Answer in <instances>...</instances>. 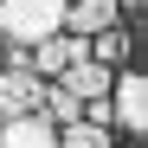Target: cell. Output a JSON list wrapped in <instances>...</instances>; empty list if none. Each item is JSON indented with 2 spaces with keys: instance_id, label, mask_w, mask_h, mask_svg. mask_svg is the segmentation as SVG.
Returning <instances> with one entry per match:
<instances>
[{
  "instance_id": "cell-9",
  "label": "cell",
  "mask_w": 148,
  "mask_h": 148,
  "mask_svg": "<svg viewBox=\"0 0 148 148\" xmlns=\"http://www.w3.org/2000/svg\"><path fill=\"white\" fill-rule=\"evenodd\" d=\"M58 148H110V129H103V122H64V129H58Z\"/></svg>"
},
{
  "instance_id": "cell-4",
  "label": "cell",
  "mask_w": 148,
  "mask_h": 148,
  "mask_svg": "<svg viewBox=\"0 0 148 148\" xmlns=\"http://www.w3.org/2000/svg\"><path fill=\"white\" fill-rule=\"evenodd\" d=\"M39 103H45V77L39 71H19V64L0 71V116H19V110H39Z\"/></svg>"
},
{
  "instance_id": "cell-8",
  "label": "cell",
  "mask_w": 148,
  "mask_h": 148,
  "mask_svg": "<svg viewBox=\"0 0 148 148\" xmlns=\"http://www.w3.org/2000/svg\"><path fill=\"white\" fill-rule=\"evenodd\" d=\"M39 110L64 129V122H77V116H84V97H71L64 84H52V77H45V103H39Z\"/></svg>"
},
{
  "instance_id": "cell-6",
  "label": "cell",
  "mask_w": 148,
  "mask_h": 148,
  "mask_svg": "<svg viewBox=\"0 0 148 148\" xmlns=\"http://www.w3.org/2000/svg\"><path fill=\"white\" fill-rule=\"evenodd\" d=\"M116 0H64V32H103V26H116Z\"/></svg>"
},
{
  "instance_id": "cell-7",
  "label": "cell",
  "mask_w": 148,
  "mask_h": 148,
  "mask_svg": "<svg viewBox=\"0 0 148 148\" xmlns=\"http://www.w3.org/2000/svg\"><path fill=\"white\" fill-rule=\"evenodd\" d=\"M90 58L97 64H129V32H122V26H103V32H90Z\"/></svg>"
},
{
  "instance_id": "cell-3",
  "label": "cell",
  "mask_w": 148,
  "mask_h": 148,
  "mask_svg": "<svg viewBox=\"0 0 148 148\" xmlns=\"http://www.w3.org/2000/svg\"><path fill=\"white\" fill-rule=\"evenodd\" d=\"M0 148H58V122L45 116V110L0 116Z\"/></svg>"
},
{
  "instance_id": "cell-1",
  "label": "cell",
  "mask_w": 148,
  "mask_h": 148,
  "mask_svg": "<svg viewBox=\"0 0 148 148\" xmlns=\"http://www.w3.org/2000/svg\"><path fill=\"white\" fill-rule=\"evenodd\" d=\"M64 32V0H0V39L7 45H39Z\"/></svg>"
},
{
  "instance_id": "cell-2",
  "label": "cell",
  "mask_w": 148,
  "mask_h": 148,
  "mask_svg": "<svg viewBox=\"0 0 148 148\" xmlns=\"http://www.w3.org/2000/svg\"><path fill=\"white\" fill-rule=\"evenodd\" d=\"M110 116L129 135H148V77H142V71L116 64V77H110Z\"/></svg>"
},
{
  "instance_id": "cell-5",
  "label": "cell",
  "mask_w": 148,
  "mask_h": 148,
  "mask_svg": "<svg viewBox=\"0 0 148 148\" xmlns=\"http://www.w3.org/2000/svg\"><path fill=\"white\" fill-rule=\"evenodd\" d=\"M110 77H116V71L97 64V58H71V64L58 71V84H64L71 97H110Z\"/></svg>"
}]
</instances>
